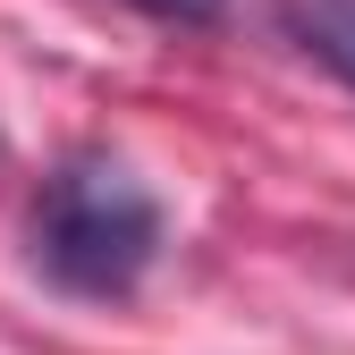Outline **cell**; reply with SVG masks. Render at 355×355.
Returning <instances> with one entry per match:
<instances>
[{"label":"cell","mask_w":355,"mask_h":355,"mask_svg":"<svg viewBox=\"0 0 355 355\" xmlns=\"http://www.w3.org/2000/svg\"><path fill=\"white\" fill-rule=\"evenodd\" d=\"M26 254L60 296H136L161 262V203L127 161L110 153H68L26 211Z\"/></svg>","instance_id":"1"},{"label":"cell","mask_w":355,"mask_h":355,"mask_svg":"<svg viewBox=\"0 0 355 355\" xmlns=\"http://www.w3.org/2000/svg\"><path fill=\"white\" fill-rule=\"evenodd\" d=\"M271 9H279V34L296 51L355 94V0H271Z\"/></svg>","instance_id":"2"},{"label":"cell","mask_w":355,"mask_h":355,"mask_svg":"<svg viewBox=\"0 0 355 355\" xmlns=\"http://www.w3.org/2000/svg\"><path fill=\"white\" fill-rule=\"evenodd\" d=\"M127 9H144V17H161V26H220L229 0H127Z\"/></svg>","instance_id":"3"}]
</instances>
